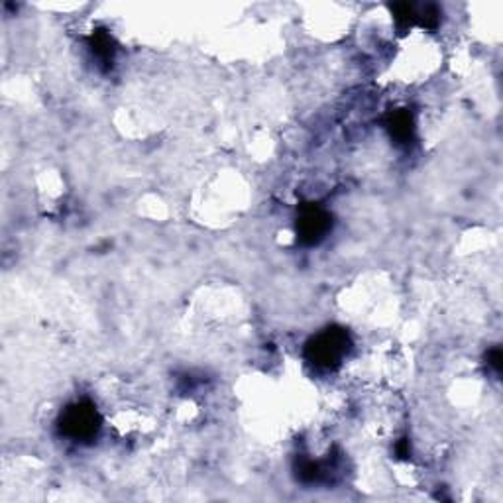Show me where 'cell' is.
I'll return each instance as SVG.
<instances>
[{
  "instance_id": "3",
  "label": "cell",
  "mask_w": 503,
  "mask_h": 503,
  "mask_svg": "<svg viewBox=\"0 0 503 503\" xmlns=\"http://www.w3.org/2000/svg\"><path fill=\"white\" fill-rule=\"evenodd\" d=\"M299 230H301V236L309 242H317L318 238H323L325 232L328 230V217L326 212L321 209H307L299 222Z\"/></svg>"
},
{
  "instance_id": "1",
  "label": "cell",
  "mask_w": 503,
  "mask_h": 503,
  "mask_svg": "<svg viewBox=\"0 0 503 503\" xmlns=\"http://www.w3.org/2000/svg\"><path fill=\"white\" fill-rule=\"evenodd\" d=\"M346 344H348V336L342 331H328L315 338V342L311 348H309V352H311V360L315 364L331 367L341 362V358L346 352Z\"/></svg>"
},
{
  "instance_id": "2",
  "label": "cell",
  "mask_w": 503,
  "mask_h": 503,
  "mask_svg": "<svg viewBox=\"0 0 503 503\" xmlns=\"http://www.w3.org/2000/svg\"><path fill=\"white\" fill-rule=\"evenodd\" d=\"M99 427V417L96 411L87 403H79L75 408H70L63 417V431L73 439H89Z\"/></svg>"
}]
</instances>
